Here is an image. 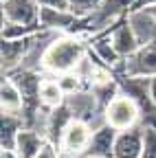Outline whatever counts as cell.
<instances>
[{
  "mask_svg": "<svg viewBox=\"0 0 156 158\" xmlns=\"http://www.w3.org/2000/svg\"><path fill=\"white\" fill-rule=\"evenodd\" d=\"M0 103H2V112L7 114H20L24 99H22V90L18 88V84L11 77L2 75V86H0Z\"/></svg>",
  "mask_w": 156,
  "mask_h": 158,
  "instance_id": "obj_15",
  "label": "cell"
},
{
  "mask_svg": "<svg viewBox=\"0 0 156 158\" xmlns=\"http://www.w3.org/2000/svg\"><path fill=\"white\" fill-rule=\"evenodd\" d=\"M143 152V125L119 132L114 143V158H141Z\"/></svg>",
  "mask_w": 156,
  "mask_h": 158,
  "instance_id": "obj_10",
  "label": "cell"
},
{
  "mask_svg": "<svg viewBox=\"0 0 156 158\" xmlns=\"http://www.w3.org/2000/svg\"><path fill=\"white\" fill-rule=\"evenodd\" d=\"M116 136H119V132H116L114 127H110V125H103V127H99V130H95L86 154H90V156H101V158H114Z\"/></svg>",
  "mask_w": 156,
  "mask_h": 158,
  "instance_id": "obj_12",
  "label": "cell"
},
{
  "mask_svg": "<svg viewBox=\"0 0 156 158\" xmlns=\"http://www.w3.org/2000/svg\"><path fill=\"white\" fill-rule=\"evenodd\" d=\"M141 158H156V125H143V152Z\"/></svg>",
  "mask_w": 156,
  "mask_h": 158,
  "instance_id": "obj_20",
  "label": "cell"
},
{
  "mask_svg": "<svg viewBox=\"0 0 156 158\" xmlns=\"http://www.w3.org/2000/svg\"><path fill=\"white\" fill-rule=\"evenodd\" d=\"M116 75H132V77H154L156 75V40L141 46L134 55L123 59V66L114 73Z\"/></svg>",
  "mask_w": 156,
  "mask_h": 158,
  "instance_id": "obj_4",
  "label": "cell"
},
{
  "mask_svg": "<svg viewBox=\"0 0 156 158\" xmlns=\"http://www.w3.org/2000/svg\"><path fill=\"white\" fill-rule=\"evenodd\" d=\"M134 2L136 0H101L99 7H97L90 15H86L84 33H90L95 37V35L108 31L110 27H114L119 22V20L128 18V13L132 11Z\"/></svg>",
  "mask_w": 156,
  "mask_h": 158,
  "instance_id": "obj_2",
  "label": "cell"
},
{
  "mask_svg": "<svg viewBox=\"0 0 156 158\" xmlns=\"http://www.w3.org/2000/svg\"><path fill=\"white\" fill-rule=\"evenodd\" d=\"M99 35H110L112 46L116 48V53H119L123 59H128L130 55H134L136 51L141 48L139 40H136L132 27H130V22H128V18L119 20V22H116L114 27H110L108 31H103V33H99Z\"/></svg>",
  "mask_w": 156,
  "mask_h": 158,
  "instance_id": "obj_8",
  "label": "cell"
},
{
  "mask_svg": "<svg viewBox=\"0 0 156 158\" xmlns=\"http://www.w3.org/2000/svg\"><path fill=\"white\" fill-rule=\"evenodd\" d=\"M42 7H55V9H68V0H35Z\"/></svg>",
  "mask_w": 156,
  "mask_h": 158,
  "instance_id": "obj_24",
  "label": "cell"
},
{
  "mask_svg": "<svg viewBox=\"0 0 156 158\" xmlns=\"http://www.w3.org/2000/svg\"><path fill=\"white\" fill-rule=\"evenodd\" d=\"M2 75L18 70L24 62V55L29 51V37L24 40H2Z\"/></svg>",
  "mask_w": 156,
  "mask_h": 158,
  "instance_id": "obj_11",
  "label": "cell"
},
{
  "mask_svg": "<svg viewBox=\"0 0 156 158\" xmlns=\"http://www.w3.org/2000/svg\"><path fill=\"white\" fill-rule=\"evenodd\" d=\"M70 121H73V114H70V110L66 108V103L53 108V110H51V114H48L46 141H51L53 145H60V141H62V136H64L66 127L70 125Z\"/></svg>",
  "mask_w": 156,
  "mask_h": 158,
  "instance_id": "obj_14",
  "label": "cell"
},
{
  "mask_svg": "<svg viewBox=\"0 0 156 158\" xmlns=\"http://www.w3.org/2000/svg\"><path fill=\"white\" fill-rule=\"evenodd\" d=\"M44 143H46V138L40 132L22 127L15 141V154H18V158H35L40 154V149L44 147Z\"/></svg>",
  "mask_w": 156,
  "mask_h": 158,
  "instance_id": "obj_16",
  "label": "cell"
},
{
  "mask_svg": "<svg viewBox=\"0 0 156 158\" xmlns=\"http://www.w3.org/2000/svg\"><path fill=\"white\" fill-rule=\"evenodd\" d=\"M103 116L110 127H114L116 132H125V130L136 127V123L141 121V110L134 99L125 94H116L103 110Z\"/></svg>",
  "mask_w": 156,
  "mask_h": 158,
  "instance_id": "obj_3",
  "label": "cell"
},
{
  "mask_svg": "<svg viewBox=\"0 0 156 158\" xmlns=\"http://www.w3.org/2000/svg\"><path fill=\"white\" fill-rule=\"evenodd\" d=\"M86 53H88V44H84L77 35L62 33V35H57L53 40V44L44 53L42 70L48 73V75L73 73Z\"/></svg>",
  "mask_w": 156,
  "mask_h": 158,
  "instance_id": "obj_1",
  "label": "cell"
},
{
  "mask_svg": "<svg viewBox=\"0 0 156 158\" xmlns=\"http://www.w3.org/2000/svg\"><path fill=\"white\" fill-rule=\"evenodd\" d=\"M90 53L99 59L106 68H110L112 73L123 64V57L116 53V48L112 46L110 35H95L92 37V44H90Z\"/></svg>",
  "mask_w": 156,
  "mask_h": 158,
  "instance_id": "obj_13",
  "label": "cell"
},
{
  "mask_svg": "<svg viewBox=\"0 0 156 158\" xmlns=\"http://www.w3.org/2000/svg\"><path fill=\"white\" fill-rule=\"evenodd\" d=\"M84 158H101V156H90V154H86Z\"/></svg>",
  "mask_w": 156,
  "mask_h": 158,
  "instance_id": "obj_27",
  "label": "cell"
},
{
  "mask_svg": "<svg viewBox=\"0 0 156 158\" xmlns=\"http://www.w3.org/2000/svg\"><path fill=\"white\" fill-rule=\"evenodd\" d=\"M24 127L20 114H7L2 112V125H0V141H2V149L15 152V141L18 134Z\"/></svg>",
  "mask_w": 156,
  "mask_h": 158,
  "instance_id": "obj_17",
  "label": "cell"
},
{
  "mask_svg": "<svg viewBox=\"0 0 156 158\" xmlns=\"http://www.w3.org/2000/svg\"><path fill=\"white\" fill-rule=\"evenodd\" d=\"M90 138H92V130L86 121H77L73 118L70 125L66 127L62 141H60V149H62V156L66 158H75L79 154H86L88 152V145H90Z\"/></svg>",
  "mask_w": 156,
  "mask_h": 158,
  "instance_id": "obj_5",
  "label": "cell"
},
{
  "mask_svg": "<svg viewBox=\"0 0 156 158\" xmlns=\"http://www.w3.org/2000/svg\"><path fill=\"white\" fill-rule=\"evenodd\" d=\"M64 103L70 110L73 118H77V121H86V123H90L92 118L101 112L99 101H97V97H95L92 90H77V92L66 97Z\"/></svg>",
  "mask_w": 156,
  "mask_h": 158,
  "instance_id": "obj_7",
  "label": "cell"
},
{
  "mask_svg": "<svg viewBox=\"0 0 156 158\" xmlns=\"http://www.w3.org/2000/svg\"><path fill=\"white\" fill-rule=\"evenodd\" d=\"M99 5H101V0H68V9L73 13H77L79 18L90 15Z\"/></svg>",
  "mask_w": 156,
  "mask_h": 158,
  "instance_id": "obj_22",
  "label": "cell"
},
{
  "mask_svg": "<svg viewBox=\"0 0 156 158\" xmlns=\"http://www.w3.org/2000/svg\"><path fill=\"white\" fill-rule=\"evenodd\" d=\"M57 77V75H55ZM57 84H60V88L64 90V94H73L77 90H82V79L77 77L75 73H62L60 77H57Z\"/></svg>",
  "mask_w": 156,
  "mask_h": 158,
  "instance_id": "obj_21",
  "label": "cell"
},
{
  "mask_svg": "<svg viewBox=\"0 0 156 158\" xmlns=\"http://www.w3.org/2000/svg\"><path fill=\"white\" fill-rule=\"evenodd\" d=\"M128 22L139 40V44L145 46L156 40V18L150 9H139V11H130L128 13Z\"/></svg>",
  "mask_w": 156,
  "mask_h": 158,
  "instance_id": "obj_9",
  "label": "cell"
},
{
  "mask_svg": "<svg viewBox=\"0 0 156 158\" xmlns=\"http://www.w3.org/2000/svg\"><path fill=\"white\" fill-rule=\"evenodd\" d=\"M150 94H152V101H154V106H156V75L150 77Z\"/></svg>",
  "mask_w": 156,
  "mask_h": 158,
  "instance_id": "obj_25",
  "label": "cell"
},
{
  "mask_svg": "<svg viewBox=\"0 0 156 158\" xmlns=\"http://www.w3.org/2000/svg\"><path fill=\"white\" fill-rule=\"evenodd\" d=\"M40 7L35 0H2V22L37 27L40 24Z\"/></svg>",
  "mask_w": 156,
  "mask_h": 158,
  "instance_id": "obj_6",
  "label": "cell"
},
{
  "mask_svg": "<svg viewBox=\"0 0 156 158\" xmlns=\"http://www.w3.org/2000/svg\"><path fill=\"white\" fill-rule=\"evenodd\" d=\"M44 31L40 24L37 27H27V24H13V22H2V40H24L35 33Z\"/></svg>",
  "mask_w": 156,
  "mask_h": 158,
  "instance_id": "obj_19",
  "label": "cell"
},
{
  "mask_svg": "<svg viewBox=\"0 0 156 158\" xmlns=\"http://www.w3.org/2000/svg\"><path fill=\"white\" fill-rule=\"evenodd\" d=\"M40 99L46 108H57L66 101V94L64 90L57 84V77H42V84H40Z\"/></svg>",
  "mask_w": 156,
  "mask_h": 158,
  "instance_id": "obj_18",
  "label": "cell"
},
{
  "mask_svg": "<svg viewBox=\"0 0 156 158\" xmlns=\"http://www.w3.org/2000/svg\"><path fill=\"white\" fill-rule=\"evenodd\" d=\"M145 9H150V11L154 13V18H156V5H152V7H145Z\"/></svg>",
  "mask_w": 156,
  "mask_h": 158,
  "instance_id": "obj_26",
  "label": "cell"
},
{
  "mask_svg": "<svg viewBox=\"0 0 156 158\" xmlns=\"http://www.w3.org/2000/svg\"><path fill=\"white\" fill-rule=\"evenodd\" d=\"M35 158H60V152L55 149V145H53L51 141H46L44 147L40 149V154H37Z\"/></svg>",
  "mask_w": 156,
  "mask_h": 158,
  "instance_id": "obj_23",
  "label": "cell"
}]
</instances>
